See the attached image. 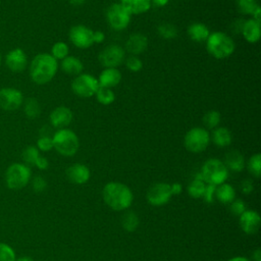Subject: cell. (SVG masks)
<instances>
[{"label": "cell", "instance_id": "cell-1", "mask_svg": "<svg viewBox=\"0 0 261 261\" xmlns=\"http://www.w3.org/2000/svg\"><path fill=\"white\" fill-rule=\"evenodd\" d=\"M58 61L50 53L37 54L29 64L31 80L37 85L50 83L57 73Z\"/></svg>", "mask_w": 261, "mask_h": 261}, {"label": "cell", "instance_id": "cell-2", "mask_svg": "<svg viewBox=\"0 0 261 261\" xmlns=\"http://www.w3.org/2000/svg\"><path fill=\"white\" fill-rule=\"evenodd\" d=\"M103 200L107 206L116 211L127 209L134 199L129 188L121 182H108L102 192Z\"/></svg>", "mask_w": 261, "mask_h": 261}, {"label": "cell", "instance_id": "cell-3", "mask_svg": "<svg viewBox=\"0 0 261 261\" xmlns=\"http://www.w3.org/2000/svg\"><path fill=\"white\" fill-rule=\"evenodd\" d=\"M207 52L216 59H225L236 50V43L231 37L223 32L210 33L206 40Z\"/></svg>", "mask_w": 261, "mask_h": 261}, {"label": "cell", "instance_id": "cell-4", "mask_svg": "<svg viewBox=\"0 0 261 261\" xmlns=\"http://www.w3.org/2000/svg\"><path fill=\"white\" fill-rule=\"evenodd\" d=\"M53 149H55L60 155L63 156H72L74 155L80 147V141L76 134L65 127L57 129L53 137Z\"/></svg>", "mask_w": 261, "mask_h": 261}, {"label": "cell", "instance_id": "cell-5", "mask_svg": "<svg viewBox=\"0 0 261 261\" xmlns=\"http://www.w3.org/2000/svg\"><path fill=\"white\" fill-rule=\"evenodd\" d=\"M32 171L29 165L15 162L10 164L5 171V184L9 190L19 191L23 189L31 180Z\"/></svg>", "mask_w": 261, "mask_h": 261}, {"label": "cell", "instance_id": "cell-6", "mask_svg": "<svg viewBox=\"0 0 261 261\" xmlns=\"http://www.w3.org/2000/svg\"><path fill=\"white\" fill-rule=\"evenodd\" d=\"M200 174L206 184L218 186L227 179L228 169L219 159L210 158L203 164Z\"/></svg>", "mask_w": 261, "mask_h": 261}, {"label": "cell", "instance_id": "cell-7", "mask_svg": "<svg viewBox=\"0 0 261 261\" xmlns=\"http://www.w3.org/2000/svg\"><path fill=\"white\" fill-rule=\"evenodd\" d=\"M210 140L208 129L202 126H195L189 129L185 135L184 145L186 149L192 153H201L206 150Z\"/></svg>", "mask_w": 261, "mask_h": 261}, {"label": "cell", "instance_id": "cell-8", "mask_svg": "<svg viewBox=\"0 0 261 261\" xmlns=\"http://www.w3.org/2000/svg\"><path fill=\"white\" fill-rule=\"evenodd\" d=\"M99 88V83L96 76L90 73H81L71 82L72 92L81 98H90L95 96Z\"/></svg>", "mask_w": 261, "mask_h": 261}, {"label": "cell", "instance_id": "cell-9", "mask_svg": "<svg viewBox=\"0 0 261 261\" xmlns=\"http://www.w3.org/2000/svg\"><path fill=\"white\" fill-rule=\"evenodd\" d=\"M132 15L120 3L111 4L106 11V19L108 24L114 31H123L130 23Z\"/></svg>", "mask_w": 261, "mask_h": 261}, {"label": "cell", "instance_id": "cell-10", "mask_svg": "<svg viewBox=\"0 0 261 261\" xmlns=\"http://www.w3.org/2000/svg\"><path fill=\"white\" fill-rule=\"evenodd\" d=\"M98 59L104 68L114 67L117 68L125 59V50L117 44H110L105 47L99 54Z\"/></svg>", "mask_w": 261, "mask_h": 261}, {"label": "cell", "instance_id": "cell-11", "mask_svg": "<svg viewBox=\"0 0 261 261\" xmlns=\"http://www.w3.org/2000/svg\"><path fill=\"white\" fill-rule=\"evenodd\" d=\"M24 101L20 90L13 87H4L0 89V108L5 111H15L22 106Z\"/></svg>", "mask_w": 261, "mask_h": 261}, {"label": "cell", "instance_id": "cell-12", "mask_svg": "<svg viewBox=\"0 0 261 261\" xmlns=\"http://www.w3.org/2000/svg\"><path fill=\"white\" fill-rule=\"evenodd\" d=\"M94 31L84 24H76L70 28L68 38L71 44L79 49H88L93 46Z\"/></svg>", "mask_w": 261, "mask_h": 261}, {"label": "cell", "instance_id": "cell-13", "mask_svg": "<svg viewBox=\"0 0 261 261\" xmlns=\"http://www.w3.org/2000/svg\"><path fill=\"white\" fill-rule=\"evenodd\" d=\"M5 65L12 72H22L29 65L28 55L21 48H13L5 55Z\"/></svg>", "mask_w": 261, "mask_h": 261}, {"label": "cell", "instance_id": "cell-14", "mask_svg": "<svg viewBox=\"0 0 261 261\" xmlns=\"http://www.w3.org/2000/svg\"><path fill=\"white\" fill-rule=\"evenodd\" d=\"M171 196L170 185L166 182H157L150 187L147 192V199L153 206H162L166 204Z\"/></svg>", "mask_w": 261, "mask_h": 261}, {"label": "cell", "instance_id": "cell-15", "mask_svg": "<svg viewBox=\"0 0 261 261\" xmlns=\"http://www.w3.org/2000/svg\"><path fill=\"white\" fill-rule=\"evenodd\" d=\"M72 118V111L66 106L55 107L49 115L50 124L57 129L65 128L66 126H68L71 123Z\"/></svg>", "mask_w": 261, "mask_h": 261}, {"label": "cell", "instance_id": "cell-16", "mask_svg": "<svg viewBox=\"0 0 261 261\" xmlns=\"http://www.w3.org/2000/svg\"><path fill=\"white\" fill-rule=\"evenodd\" d=\"M148 48V38L142 33H134L129 35L125 42V51L130 55L139 56Z\"/></svg>", "mask_w": 261, "mask_h": 261}, {"label": "cell", "instance_id": "cell-17", "mask_svg": "<svg viewBox=\"0 0 261 261\" xmlns=\"http://www.w3.org/2000/svg\"><path fill=\"white\" fill-rule=\"evenodd\" d=\"M240 225L242 229L248 233H256L260 226V216L256 211L245 210L240 215Z\"/></svg>", "mask_w": 261, "mask_h": 261}, {"label": "cell", "instance_id": "cell-18", "mask_svg": "<svg viewBox=\"0 0 261 261\" xmlns=\"http://www.w3.org/2000/svg\"><path fill=\"white\" fill-rule=\"evenodd\" d=\"M121 72L117 68L106 67L100 72L97 80L99 83V87L112 89L121 82Z\"/></svg>", "mask_w": 261, "mask_h": 261}, {"label": "cell", "instance_id": "cell-19", "mask_svg": "<svg viewBox=\"0 0 261 261\" xmlns=\"http://www.w3.org/2000/svg\"><path fill=\"white\" fill-rule=\"evenodd\" d=\"M66 175H67V178L71 182L76 184V185H82L89 180V178L91 176V172H90V169L88 168V166H86L85 164L75 163V164L70 165L67 168Z\"/></svg>", "mask_w": 261, "mask_h": 261}, {"label": "cell", "instance_id": "cell-20", "mask_svg": "<svg viewBox=\"0 0 261 261\" xmlns=\"http://www.w3.org/2000/svg\"><path fill=\"white\" fill-rule=\"evenodd\" d=\"M260 22L253 18H249L243 22L241 34L248 43L255 44L260 40Z\"/></svg>", "mask_w": 261, "mask_h": 261}, {"label": "cell", "instance_id": "cell-21", "mask_svg": "<svg viewBox=\"0 0 261 261\" xmlns=\"http://www.w3.org/2000/svg\"><path fill=\"white\" fill-rule=\"evenodd\" d=\"M119 3L130 15L143 14L152 6L151 0H120Z\"/></svg>", "mask_w": 261, "mask_h": 261}, {"label": "cell", "instance_id": "cell-22", "mask_svg": "<svg viewBox=\"0 0 261 261\" xmlns=\"http://www.w3.org/2000/svg\"><path fill=\"white\" fill-rule=\"evenodd\" d=\"M61 69L63 72L69 74V75H79L83 73L84 70V64L82 60L75 56H66L64 59L61 60L60 63Z\"/></svg>", "mask_w": 261, "mask_h": 261}, {"label": "cell", "instance_id": "cell-23", "mask_svg": "<svg viewBox=\"0 0 261 261\" xmlns=\"http://www.w3.org/2000/svg\"><path fill=\"white\" fill-rule=\"evenodd\" d=\"M187 33L191 40L198 43L206 42L210 35L209 28L202 22H194L190 24L187 30Z\"/></svg>", "mask_w": 261, "mask_h": 261}, {"label": "cell", "instance_id": "cell-24", "mask_svg": "<svg viewBox=\"0 0 261 261\" xmlns=\"http://www.w3.org/2000/svg\"><path fill=\"white\" fill-rule=\"evenodd\" d=\"M223 163L225 164L227 169L240 172L245 167V158L239 151L231 150L226 153Z\"/></svg>", "mask_w": 261, "mask_h": 261}, {"label": "cell", "instance_id": "cell-25", "mask_svg": "<svg viewBox=\"0 0 261 261\" xmlns=\"http://www.w3.org/2000/svg\"><path fill=\"white\" fill-rule=\"evenodd\" d=\"M210 139H212L214 145L217 147H227L230 145L232 141V136L230 130L227 127L224 126H217L213 129L212 136H210Z\"/></svg>", "mask_w": 261, "mask_h": 261}, {"label": "cell", "instance_id": "cell-26", "mask_svg": "<svg viewBox=\"0 0 261 261\" xmlns=\"http://www.w3.org/2000/svg\"><path fill=\"white\" fill-rule=\"evenodd\" d=\"M215 198L220 201L221 203L227 204V203H231L234 200V196H236V191L232 188V186L228 185V184H221L218 185L215 189Z\"/></svg>", "mask_w": 261, "mask_h": 261}, {"label": "cell", "instance_id": "cell-27", "mask_svg": "<svg viewBox=\"0 0 261 261\" xmlns=\"http://www.w3.org/2000/svg\"><path fill=\"white\" fill-rule=\"evenodd\" d=\"M23 112L30 119H35L41 114V106L36 98H28L23 101Z\"/></svg>", "mask_w": 261, "mask_h": 261}, {"label": "cell", "instance_id": "cell-28", "mask_svg": "<svg viewBox=\"0 0 261 261\" xmlns=\"http://www.w3.org/2000/svg\"><path fill=\"white\" fill-rule=\"evenodd\" d=\"M206 189V182L203 180L201 174L199 173L189 185L188 192L192 198H201L204 195Z\"/></svg>", "mask_w": 261, "mask_h": 261}, {"label": "cell", "instance_id": "cell-29", "mask_svg": "<svg viewBox=\"0 0 261 261\" xmlns=\"http://www.w3.org/2000/svg\"><path fill=\"white\" fill-rule=\"evenodd\" d=\"M95 97H96L97 101L102 105H110L115 100V95H114V92L112 91V89L104 88V87L98 88V90L95 94Z\"/></svg>", "mask_w": 261, "mask_h": 261}, {"label": "cell", "instance_id": "cell-30", "mask_svg": "<svg viewBox=\"0 0 261 261\" xmlns=\"http://www.w3.org/2000/svg\"><path fill=\"white\" fill-rule=\"evenodd\" d=\"M221 121V114L217 110H210L203 116V123L206 129L216 128Z\"/></svg>", "mask_w": 261, "mask_h": 261}, {"label": "cell", "instance_id": "cell-31", "mask_svg": "<svg viewBox=\"0 0 261 261\" xmlns=\"http://www.w3.org/2000/svg\"><path fill=\"white\" fill-rule=\"evenodd\" d=\"M68 53H69V48H68V45L63 42V41H58V42H55L53 45H52V48H51V55L58 61V60H62L64 59L66 56H68Z\"/></svg>", "mask_w": 261, "mask_h": 261}, {"label": "cell", "instance_id": "cell-32", "mask_svg": "<svg viewBox=\"0 0 261 261\" xmlns=\"http://www.w3.org/2000/svg\"><path fill=\"white\" fill-rule=\"evenodd\" d=\"M121 225L126 231H134L139 225V217L133 211H127L121 218Z\"/></svg>", "mask_w": 261, "mask_h": 261}, {"label": "cell", "instance_id": "cell-33", "mask_svg": "<svg viewBox=\"0 0 261 261\" xmlns=\"http://www.w3.org/2000/svg\"><path fill=\"white\" fill-rule=\"evenodd\" d=\"M238 10L245 15H252L257 7H259L258 0H236Z\"/></svg>", "mask_w": 261, "mask_h": 261}, {"label": "cell", "instance_id": "cell-34", "mask_svg": "<svg viewBox=\"0 0 261 261\" xmlns=\"http://www.w3.org/2000/svg\"><path fill=\"white\" fill-rule=\"evenodd\" d=\"M157 31H158L159 36L165 40L174 39L177 35L176 27L171 23H162L158 27Z\"/></svg>", "mask_w": 261, "mask_h": 261}, {"label": "cell", "instance_id": "cell-35", "mask_svg": "<svg viewBox=\"0 0 261 261\" xmlns=\"http://www.w3.org/2000/svg\"><path fill=\"white\" fill-rule=\"evenodd\" d=\"M22 160L27 165H34L38 157L40 156V151L35 146H29L22 151Z\"/></svg>", "mask_w": 261, "mask_h": 261}, {"label": "cell", "instance_id": "cell-36", "mask_svg": "<svg viewBox=\"0 0 261 261\" xmlns=\"http://www.w3.org/2000/svg\"><path fill=\"white\" fill-rule=\"evenodd\" d=\"M249 171L256 177H259L261 174V155L256 153L252 155L248 162Z\"/></svg>", "mask_w": 261, "mask_h": 261}, {"label": "cell", "instance_id": "cell-37", "mask_svg": "<svg viewBox=\"0 0 261 261\" xmlns=\"http://www.w3.org/2000/svg\"><path fill=\"white\" fill-rule=\"evenodd\" d=\"M126 68L132 72H138L143 68V61L139 56L130 55L124 59Z\"/></svg>", "mask_w": 261, "mask_h": 261}, {"label": "cell", "instance_id": "cell-38", "mask_svg": "<svg viewBox=\"0 0 261 261\" xmlns=\"http://www.w3.org/2000/svg\"><path fill=\"white\" fill-rule=\"evenodd\" d=\"M14 250L7 244L0 242V261H15Z\"/></svg>", "mask_w": 261, "mask_h": 261}, {"label": "cell", "instance_id": "cell-39", "mask_svg": "<svg viewBox=\"0 0 261 261\" xmlns=\"http://www.w3.org/2000/svg\"><path fill=\"white\" fill-rule=\"evenodd\" d=\"M39 151L42 152H48L50 150L53 149V141H52V137L49 136H41L38 140H37V146Z\"/></svg>", "mask_w": 261, "mask_h": 261}, {"label": "cell", "instance_id": "cell-40", "mask_svg": "<svg viewBox=\"0 0 261 261\" xmlns=\"http://www.w3.org/2000/svg\"><path fill=\"white\" fill-rule=\"evenodd\" d=\"M245 210H246V206L242 200L237 199L230 203V211L233 215L240 216Z\"/></svg>", "mask_w": 261, "mask_h": 261}, {"label": "cell", "instance_id": "cell-41", "mask_svg": "<svg viewBox=\"0 0 261 261\" xmlns=\"http://www.w3.org/2000/svg\"><path fill=\"white\" fill-rule=\"evenodd\" d=\"M32 186H33V189L35 192H43L45 189H46V186H47V182L46 180L44 179V177L38 175V176H35L34 179H33V182H32Z\"/></svg>", "mask_w": 261, "mask_h": 261}, {"label": "cell", "instance_id": "cell-42", "mask_svg": "<svg viewBox=\"0 0 261 261\" xmlns=\"http://www.w3.org/2000/svg\"><path fill=\"white\" fill-rule=\"evenodd\" d=\"M215 189H216V186H213V185H206V189H205V192H204V195H203V198L205 199L206 202L208 203H211L213 202V198L215 197Z\"/></svg>", "mask_w": 261, "mask_h": 261}, {"label": "cell", "instance_id": "cell-43", "mask_svg": "<svg viewBox=\"0 0 261 261\" xmlns=\"http://www.w3.org/2000/svg\"><path fill=\"white\" fill-rule=\"evenodd\" d=\"M34 165H36V166H37L39 169H41V170H45V169L48 168L49 162H48V160H47L46 157L40 155V156L38 157V159L36 160V162H35Z\"/></svg>", "mask_w": 261, "mask_h": 261}, {"label": "cell", "instance_id": "cell-44", "mask_svg": "<svg viewBox=\"0 0 261 261\" xmlns=\"http://www.w3.org/2000/svg\"><path fill=\"white\" fill-rule=\"evenodd\" d=\"M242 191L244 194H250L253 190H254V185L252 182V180L250 179H245L243 182H242Z\"/></svg>", "mask_w": 261, "mask_h": 261}, {"label": "cell", "instance_id": "cell-45", "mask_svg": "<svg viewBox=\"0 0 261 261\" xmlns=\"http://www.w3.org/2000/svg\"><path fill=\"white\" fill-rule=\"evenodd\" d=\"M93 39H94V44H95V43L101 44V43H103L104 40H105V35H104V33L101 32V31H94Z\"/></svg>", "mask_w": 261, "mask_h": 261}, {"label": "cell", "instance_id": "cell-46", "mask_svg": "<svg viewBox=\"0 0 261 261\" xmlns=\"http://www.w3.org/2000/svg\"><path fill=\"white\" fill-rule=\"evenodd\" d=\"M170 189H171V194L172 195H178L181 193V185L178 182H174L172 185H170Z\"/></svg>", "mask_w": 261, "mask_h": 261}, {"label": "cell", "instance_id": "cell-47", "mask_svg": "<svg viewBox=\"0 0 261 261\" xmlns=\"http://www.w3.org/2000/svg\"><path fill=\"white\" fill-rule=\"evenodd\" d=\"M252 18L253 19H255L256 21H258V22H260L261 21V8H260V6L259 7H257L256 9H255V11L253 12V14H252Z\"/></svg>", "mask_w": 261, "mask_h": 261}, {"label": "cell", "instance_id": "cell-48", "mask_svg": "<svg viewBox=\"0 0 261 261\" xmlns=\"http://www.w3.org/2000/svg\"><path fill=\"white\" fill-rule=\"evenodd\" d=\"M151 2L156 7H164L168 4L169 0H151Z\"/></svg>", "mask_w": 261, "mask_h": 261}, {"label": "cell", "instance_id": "cell-49", "mask_svg": "<svg viewBox=\"0 0 261 261\" xmlns=\"http://www.w3.org/2000/svg\"><path fill=\"white\" fill-rule=\"evenodd\" d=\"M253 259H254V261H261V251H260V249H257L253 253Z\"/></svg>", "mask_w": 261, "mask_h": 261}, {"label": "cell", "instance_id": "cell-50", "mask_svg": "<svg viewBox=\"0 0 261 261\" xmlns=\"http://www.w3.org/2000/svg\"><path fill=\"white\" fill-rule=\"evenodd\" d=\"M68 1L73 6H80V5H83L86 0H68Z\"/></svg>", "mask_w": 261, "mask_h": 261}, {"label": "cell", "instance_id": "cell-51", "mask_svg": "<svg viewBox=\"0 0 261 261\" xmlns=\"http://www.w3.org/2000/svg\"><path fill=\"white\" fill-rule=\"evenodd\" d=\"M228 261H250V260H249V259H247V258H245V257H241V256H239V257H233V258L229 259Z\"/></svg>", "mask_w": 261, "mask_h": 261}, {"label": "cell", "instance_id": "cell-52", "mask_svg": "<svg viewBox=\"0 0 261 261\" xmlns=\"http://www.w3.org/2000/svg\"><path fill=\"white\" fill-rule=\"evenodd\" d=\"M15 261H34L31 257H28V256H22L20 258H16Z\"/></svg>", "mask_w": 261, "mask_h": 261}, {"label": "cell", "instance_id": "cell-53", "mask_svg": "<svg viewBox=\"0 0 261 261\" xmlns=\"http://www.w3.org/2000/svg\"><path fill=\"white\" fill-rule=\"evenodd\" d=\"M1 62H2V56H1V53H0V66H1Z\"/></svg>", "mask_w": 261, "mask_h": 261}]
</instances>
